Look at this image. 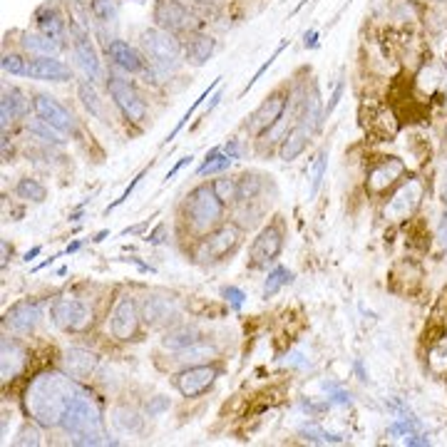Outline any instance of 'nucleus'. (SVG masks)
I'll list each match as a JSON object with an SVG mask.
<instances>
[{
  "instance_id": "052dcab7",
  "label": "nucleus",
  "mask_w": 447,
  "mask_h": 447,
  "mask_svg": "<svg viewBox=\"0 0 447 447\" xmlns=\"http://www.w3.org/2000/svg\"><path fill=\"white\" fill-rule=\"evenodd\" d=\"M40 251H43V249H40V246H35V249H30V251H28V254H25V261H28V263H30V261H33V258H35V256H38V254H40Z\"/></svg>"
},
{
  "instance_id": "c9c22d12",
  "label": "nucleus",
  "mask_w": 447,
  "mask_h": 447,
  "mask_svg": "<svg viewBox=\"0 0 447 447\" xmlns=\"http://www.w3.org/2000/svg\"><path fill=\"white\" fill-rule=\"evenodd\" d=\"M78 92H80V100H82V105L87 107L95 117H100L102 115V105H100V95H97L95 85L89 82V80H80L78 82Z\"/></svg>"
},
{
  "instance_id": "2f4dec72",
  "label": "nucleus",
  "mask_w": 447,
  "mask_h": 447,
  "mask_svg": "<svg viewBox=\"0 0 447 447\" xmlns=\"http://www.w3.org/2000/svg\"><path fill=\"white\" fill-rule=\"evenodd\" d=\"M15 194L20 196V199H25V201H33V204H43L45 196H47V191H45V186L40 184L38 179L25 177V179H20V182H17Z\"/></svg>"
},
{
  "instance_id": "0e129e2a",
  "label": "nucleus",
  "mask_w": 447,
  "mask_h": 447,
  "mask_svg": "<svg viewBox=\"0 0 447 447\" xmlns=\"http://www.w3.org/2000/svg\"><path fill=\"white\" fill-rule=\"evenodd\" d=\"M107 234H110V231H100V234H97L92 241H95V244H100V241H105V236H107Z\"/></svg>"
},
{
  "instance_id": "4468645a",
  "label": "nucleus",
  "mask_w": 447,
  "mask_h": 447,
  "mask_svg": "<svg viewBox=\"0 0 447 447\" xmlns=\"http://www.w3.org/2000/svg\"><path fill=\"white\" fill-rule=\"evenodd\" d=\"M28 78L43 80V82H67L73 78V70L57 57H35L28 67Z\"/></svg>"
},
{
  "instance_id": "de8ad7c7",
  "label": "nucleus",
  "mask_w": 447,
  "mask_h": 447,
  "mask_svg": "<svg viewBox=\"0 0 447 447\" xmlns=\"http://www.w3.org/2000/svg\"><path fill=\"white\" fill-rule=\"evenodd\" d=\"M325 393H328V405H351V393L341 390L338 386H325Z\"/></svg>"
},
{
  "instance_id": "f03ea898",
  "label": "nucleus",
  "mask_w": 447,
  "mask_h": 447,
  "mask_svg": "<svg viewBox=\"0 0 447 447\" xmlns=\"http://www.w3.org/2000/svg\"><path fill=\"white\" fill-rule=\"evenodd\" d=\"M60 427L73 437L75 445H117V442L105 440V425H102L100 410L85 390H80L75 400L70 402Z\"/></svg>"
},
{
  "instance_id": "cd10ccee",
  "label": "nucleus",
  "mask_w": 447,
  "mask_h": 447,
  "mask_svg": "<svg viewBox=\"0 0 447 447\" xmlns=\"http://www.w3.org/2000/svg\"><path fill=\"white\" fill-rule=\"evenodd\" d=\"M229 167H231V156L224 154L221 147H214V149L207 152V156H204V164L196 169V174H199V177H207V174L226 172Z\"/></svg>"
},
{
  "instance_id": "8fccbe9b",
  "label": "nucleus",
  "mask_w": 447,
  "mask_h": 447,
  "mask_svg": "<svg viewBox=\"0 0 447 447\" xmlns=\"http://www.w3.org/2000/svg\"><path fill=\"white\" fill-rule=\"evenodd\" d=\"M145 174H147V172H140V174H137V177H134V179H132V184H129V186H127V189H124V191H122V196H119V199H117V201H115V204H110V207H107V214H110V212H112V209H117V207H119V204H124V201H127V199H129V196H132V191H134V189H137V186H140V182H142V179H145Z\"/></svg>"
},
{
  "instance_id": "69168bd1",
  "label": "nucleus",
  "mask_w": 447,
  "mask_h": 447,
  "mask_svg": "<svg viewBox=\"0 0 447 447\" xmlns=\"http://www.w3.org/2000/svg\"><path fill=\"white\" fill-rule=\"evenodd\" d=\"M6 261H8V244L3 241V266H6Z\"/></svg>"
},
{
  "instance_id": "7c9ffc66",
  "label": "nucleus",
  "mask_w": 447,
  "mask_h": 447,
  "mask_svg": "<svg viewBox=\"0 0 447 447\" xmlns=\"http://www.w3.org/2000/svg\"><path fill=\"white\" fill-rule=\"evenodd\" d=\"M28 132L35 134L38 140L47 142V145H65V137L57 127H52L50 122H45V119H30L28 122Z\"/></svg>"
},
{
  "instance_id": "09e8293b",
  "label": "nucleus",
  "mask_w": 447,
  "mask_h": 447,
  "mask_svg": "<svg viewBox=\"0 0 447 447\" xmlns=\"http://www.w3.org/2000/svg\"><path fill=\"white\" fill-rule=\"evenodd\" d=\"M221 296L226 298L234 308H241L246 303V293L241 288H236V286H226V288L221 291Z\"/></svg>"
},
{
  "instance_id": "37998d69",
  "label": "nucleus",
  "mask_w": 447,
  "mask_h": 447,
  "mask_svg": "<svg viewBox=\"0 0 447 447\" xmlns=\"http://www.w3.org/2000/svg\"><path fill=\"white\" fill-rule=\"evenodd\" d=\"M427 363H430V368L435 370V373H445V370H447V343L432 348L430 358H427Z\"/></svg>"
},
{
  "instance_id": "20e7f679",
  "label": "nucleus",
  "mask_w": 447,
  "mask_h": 447,
  "mask_svg": "<svg viewBox=\"0 0 447 447\" xmlns=\"http://www.w3.org/2000/svg\"><path fill=\"white\" fill-rule=\"evenodd\" d=\"M142 45H145L147 57L152 60V65L162 73H174L179 67V43L172 38L169 30L149 28L142 33Z\"/></svg>"
},
{
  "instance_id": "bb28decb",
  "label": "nucleus",
  "mask_w": 447,
  "mask_h": 447,
  "mask_svg": "<svg viewBox=\"0 0 447 447\" xmlns=\"http://www.w3.org/2000/svg\"><path fill=\"white\" fill-rule=\"evenodd\" d=\"M194 343H199V333H196L194 328H186V325L169 330L162 338V346L167 348V351H186V348L194 346Z\"/></svg>"
},
{
  "instance_id": "f8f14e48",
  "label": "nucleus",
  "mask_w": 447,
  "mask_h": 447,
  "mask_svg": "<svg viewBox=\"0 0 447 447\" xmlns=\"http://www.w3.org/2000/svg\"><path fill=\"white\" fill-rule=\"evenodd\" d=\"M33 107H35V112H38L40 119L50 122L52 127H57L60 132H75V117L55 100V97L35 95Z\"/></svg>"
},
{
  "instance_id": "f3484780",
  "label": "nucleus",
  "mask_w": 447,
  "mask_h": 447,
  "mask_svg": "<svg viewBox=\"0 0 447 447\" xmlns=\"http://www.w3.org/2000/svg\"><path fill=\"white\" fill-rule=\"evenodd\" d=\"M177 316V303L169 296H147L142 303V318L152 325L169 323Z\"/></svg>"
},
{
  "instance_id": "5fc2aeb1",
  "label": "nucleus",
  "mask_w": 447,
  "mask_h": 447,
  "mask_svg": "<svg viewBox=\"0 0 447 447\" xmlns=\"http://www.w3.org/2000/svg\"><path fill=\"white\" fill-rule=\"evenodd\" d=\"M186 162H191V156H182V159H179V162L174 164V167L167 172V177H164V182H172V179L177 177V172H179V169H182V167H184Z\"/></svg>"
},
{
  "instance_id": "7ed1b4c3",
  "label": "nucleus",
  "mask_w": 447,
  "mask_h": 447,
  "mask_svg": "<svg viewBox=\"0 0 447 447\" xmlns=\"http://www.w3.org/2000/svg\"><path fill=\"white\" fill-rule=\"evenodd\" d=\"M221 212H224V201L219 199V194L214 191V184H199L186 196V219H189L194 231L204 234V231L214 229L219 224V219H221Z\"/></svg>"
},
{
  "instance_id": "4be33fe9",
  "label": "nucleus",
  "mask_w": 447,
  "mask_h": 447,
  "mask_svg": "<svg viewBox=\"0 0 447 447\" xmlns=\"http://www.w3.org/2000/svg\"><path fill=\"white\" fill-rule=\"evenodd\" d=\"M107 52H110V57L115 60V65L127 70V73H142V70H145L142 55L134 50L129 43H124V40H112V43L107 45Z\"/></svg>"
},
{
  "instance_id": "9d476101",
  "label": "nucleus",
  "mask_w": 447,
  "mask_h": 447,
  "mask_svg": "<svg viewBox=\"0 0 447 447\" xmlns=\"http://www.w3.org/2000/svg\"><path fill=\"white\" fill-rule=\"evenodd\" d=\"M217 378H219V368H214V365H207V363L189 365V368L177 375V390L184 397H196L204 390H209Z\"/></svg>"
},
{
  "instance_id": "aec40b11",
  "label": "nucleus",
  "mask_w": 447,
  "mask_h": 447,
  "mask_svg": "<svg viewBox=\"0 0 447 447\" xmlns=\"http://www.w3.org/2000/svg\"><path fill=\"white\" fill-rule=\"evenodd\" d=\"M65 370L67 375H73L75 380H85L95 373L97 368V356L92 351H85V348H70L65 353Z\"/></svg>"
},
{
  "instance_id": "5701e85b",
  "label": "nucleus",
  "mask_w": 447,
  "mask_h": 447,
  "mask_svg": "<svg viewBox=\"0 0 447 447\" xmlns=\"http://www.w3.org/2000/svg\"><path fill=\"white\" fill-rule=\"evenodd\" d=\"M308 134H311V129H308L303 122L296 124V127H291L288 132H286V137L281 140V147H279V156L284 162H293L296 156L303 154V149H306V145H308Z\"/></svg>"
},
{
  "instance_id": "6ab92c4d",
  "label": "nucleus",
  "mask_w": 447,
  "mask_h": 447,
  "mask_svg": "<svg viewBox=\"0 0 447 447\" xmlns=\"http://www.w3.org/2000/svg\"><path fill=\"white\" fill-rule=\"evenodd\" d=\"M405 172V164L400 159H386V162H380L378 167L370 169L368 174V189L370 191H386L390 184H395L397 179L402 177Z\"/></svg>"
},
{
  "instance_id": "774afa93",
  "label": "nucleus",
  "mask_w": 447,
  "mask_h": 447,
  "mask_svg": "<svg viewBox=\"0 0 447 447\" xmlns=\"http://www.w3.org/2000/svg\"><path fill=\"white\" fill-rule=\"evenodd\" d=\"M445 97H447V89H445Z\"/></svg>"
},
{
  "instance_id": "473e14b6",
  "label": "nucleus",
  "mask_w": 447,
  "mask_h": 447,
  "mask_svg": "<svg viewBox=\"0 0 447 447\" xmlns=\"http://www.w3.org/2000/svg\"><path fill=\"white\" fill-rule=\"evenodd\" d=\"M293 281V274H291L288 268L286 266H276L271 274H268V279H266V284H263V298H271V296H276L281 288H284L286 284H291Z\"/></svg>"
},
{
  "instance_id": "0eeeda50",
  "label": "nucleus",
  "mask_w": 447,
  "mask_h": 447,
  "mask_svg": "<svg viewBox=\"0 0 447 447\" xmlns=\"http://www.w3.org/2000/svg\"><path fill=\"white\" fill-rule=\"evenodd\" d=\"M107 89H110L115 105L119 107V112H122L129 122H145L147 105L140 97V92H137L127 80L117 78V75H110V78H107Z\"/></svg>"
},
{
  "instance_id": "a19ab883",
  "label": "nucleus",
  "mask_w": 447,
  "mask_h": 447,
  "mask_svg": "<svg viewBox=\"0 0 447 447\" xmlns=\"http://www.w3.org/2000/svg\"><path fill=\"white\" fill-rule=\"evenodd\" d=\"M286 45H288V40H281V45H279V47H276V50H274V55L268 57V60H266V62H263V65H261V67H258L256 73H254V78H251V80H249V82H246V87H244V89H241V97H244V95H246V92H249V89H251V87H254V85H256V82H258V80H261V75H263V73H266L268 67L274 65V60H276V57H279V55H281V52H284V50H286Z\"/></svg>"
},
{
  "instance_id": "49530a36",
  "label": "nucleus",
  "mask_w": 447,
  "mask_h": 447,
  "mask_svg": "<svg viewBox=\"0 0 447 447\" xmlns=\"http://www.w3.org/2000/svg\"><path fill=\"white\" fill-rule=\"evenodd\" d=\"M40 430L35 427V425H22V430L17 432V437H15V445H20V447H25V445H40Z\"/></svg>"
},
{
  "instance_id": "a878e982",
  "label": "nucleus",
  "mask_w": 447,
  "mask_h": 447,
  "mask_svg": "<svg viewBox=\"0 0 447 447\" xmlns=\"http://www.w3.org/2000/svg\"><path fill=\"white\" fill-rule=\"evenodd\" d=\"M214 47H217L214 38H209V35H194V38L189 40V45H186V60H189L191 65H204V62L212 57Z\"/></svg>"
},
{
  "instance_id": "603ef678",
  "label": "nucleus",
  "mask_w": 447,
  "mask_h": 447,
  "mask_svg": "<svg viewBox=\"0 0 447 447\" xmlns=\"http://www.w3.org/2000/svg\"><path fill=\"white\" fill-rule=\"evenodd\" d=\"M167 408H169V400L159 395V397H154L149 405H147V415H149V418H156V415H162Z\"/></svg>"
},
{
  "instance_id": "6e6552de",
  "label": "nucleus",
  "mask_w": 447,
  "mask_h": 447,
  "mask_svg": "<svg viewBox=\"0 0 447 447\" xmlns=\"http://www.w3.org/2000/svg\"><path fill=\"white\" fill-rule=\"evenodd\" d=\"M140 311L132 296H119L110 313V330L117 341H129L140 328Z\"/></svg>"
},
{
  "instance_id": "c85d7f7f",
  "label": "nucleus",
  "mask_w": 447,
  "mask_h": 447,
  "mask_svg": "<svg viewBox=\"0 0 447 447\" xmlns=\"http://www.w3.org/2000/svg\"><path fill=\"white\" fill-rule=\"evenodd\" d=\"M212 358H217V348L207 346V343H194V346H189L186 351H179L177 360L184 365H201L207 363V360H212Z\"/></svg>"
},
{
  "instance_id": "4c0bfd02",
  "label": "nucleus",
  "mask_w": 447,
  "mask_h": 447,
  "mask_svg": "<svg viewBox=\"0 0 447 447\" xmlns=\"http://www.w3.org/2000/svg\"><path fill=\"white\" fill-rule=\"evenodd\" d=\"M38 25H40V33H43V35H50V38H55V40L62 38V33H65L62 17L57 15L55 10H52V13H40Z\"/></svg>"
},
{
  "instance_id": "f257e3e1",
  "label": "nucleus",
  "mask_w": 447,
  "mask_h": 447,
  "mask_svg": "<svg viewBox=\"0 0 447 447\" xmlns=\"http://www.w3.org/2000/svg\"><path fill=\"white\" fill-rule=\"evenodd\" d=\"M78 393L80 388L73 383V375L45 370L38 378H33L22 402H25V410L35 423L43 425V427H55L62 423L70 402L75 400Z\"/></svg>"
},
{
  "instance_id": "ea45409f",
  "label": "nucleus",
  "mask_w": 447,
  "mask_h": 447,
  "mask_svg": "<svg viewBox=\"0 0 447 447\" xmlns=\"http://www.w3.org/2000/svg\"><path fill=\"white\" fill-rule=\"evenodd\" d=\"M92 13H95L97 20L115 22V17H117V3L115 0H92Z\"/></svg>"
},
{
  "instance_id": "9b49d317",
  "label": "nucleus",
  "mask_w": 447,
  "mask_h": 447,
  "mask_svg": "<svg viewBox=\"0 0 447 447\" xmlns=\"http://www.w3.org/2000/svg\"><path fill=\"white\" fill-rule=\"evenodd\" d=\"M236 246H239V229L231 226V224H224V226H219L217 231H212L204 239V244H201V258L219 261V258L234 251Z\"/></svg>"
},
{
  "instance_id": "dca6fc26",
  "label": "nucleus",
  "mask_w": 447,
  "mask_h": 447,
  "mask_svg": "<svg viewBox=\"0 0 447 447\" xmlns=\"http://www.w3.org/2000/svg\"><path fill=\"white\" fill-rule=\"evenodd\" d=\"M154 20L159 28L174 33V30H182L189 25V13L179 6V3H174V0H156Z\"/></svg>"
},
{
  "instance_id": "1a4fd4ad",
  "label": "nucleus",
  "mask_w": 447,
  "mask_h": 447,
  "mask_svg": "<svg viewBox=\"0 0 447 447\" xmlns=\"http://www.w3.org/2000/svg\"><path fill=\"white\" fill-rule=\"evenodd\" d=\"M286 100H288V97H286L284 92H274V95H268L266 100L254 110V115L249 117V122H246V129H249L251 134L268 132V129L274 127V124L284 117Z\"/></svg>"
},
{
  "instance_id": "b1692460",
  "label": "nucleus",
  "mask_w": 447,
  "mask_h": 447,
  "mask_svg": "<svg viewBox=\"0 0 447 447\" xmlns=\"http://www.w3.org/2000/svg\"><path fill=\"white\" fill-rule=\"evenodd\" d=\"M22 47L28 52H35L38 57H55L57 52H60V45H57L55 38H50V35H35V33H28L22 35Z\"/></svg>"
},
{
  "instance_id": "58836bf2",
  "label": "nucleus",
  "mask_w": 447,
  "mask_h": 447,
  "mask_svg": "<svg viewBox=\"0 0 447 447\" xmlns=\"http://www.w3.org/2000/svg\"><path fill=\"white\" fill-rule=\"evenodd\" d=\"M214 191L219 194V199L224 201V204H231V201L239 199V182H234V179H217L214 182Z\"/></svg>"
},
{
  "instance_id": "bf43d9fd",
  "label": "nucleus",
  "mask_w": 447,
  "mask_h": 447,
  "mask_svg": "<svg viewBox=\"0 0 447 447\" xmlns=\"http://www.w3.org/2000/svg\"><path fill=\"white\" fill-rule=\"evenodd\" d=\"M437 236H440L442 246H445V249H447V214H445V219H442V224H440V231H437Z\"/></svg>"
},
{
  "instance_id": "e433bc0d",
  "label": "nucleus",
  "mask_w": 447,
  "mask_h": 447,
  "mask_svg": "<svg viewBox=\"0 0 447 447\" xmlns=\"http://www.w3.org/2000/svg\"><path fill=\"white\" fill-rule=\"evenodd\" d=\"M325 164H328V152H321L316 156V162L311 167V184H308V199L318 194L321 184H323V177H325Z\"/></svg>"
},
{
  "instance_id": "338daca9",
  "label": "nucleus",
  "mask_w": 447,
  "mask_h": 447,
  "mask_svg": "<svg viewBox=\"0 0 447 447\" xmlns=\"http://www.w3.org/2000/svg\"><path fill=\"white\" fill-rule=\"evenodd\" d=\"M445 201H447V174H445Z\"/></svg>"
},
{
  "instance_id": "39448f33",
  "label": "nucleus",
  "mask_w": 447,
  "mask_h": 447,
  "mask_svg": "<svg viewBox=\"0 0 447 447\" xmlns=\"http://www.w3.org/2000/svg\"><path fill=\"white\" fill-rule=\"evenodd\" d=\"M50 318L60 330L67 333H80L92 323V308L75 296L55 298L50 306Z\"/></svg>"
},
{
  "instance_id": "a211bd4d",
  "label": "nucleus",
  "mask_w": 447,
  "mask_h": 447,
  "mask_svg": "<svg viewBox=\"0 0 447 447\" xmlns=\"http://www.w3.org/2000/svg\"><path fill=\"white\" fill-rule=\"evenodd\" d=\"M25 365V351L20 348L17 341H10V338H3L0 343V375H3V383L13 380Z\"/></svg>"
},
{
  "instance_id": "393cba45",
  "label": "nucleus",
  "mask_w": 447,
  "mask_h": 447,
  "mask_svg": "<svg viewBox=\"0 0 447 447\" xmlns=\"http://www.w3.org/2000/svg\"><path fill=\"white\" fill-rule=\"evenodd\" d=\"M110 420L119 432H140L142 430L140 413L134 408H129V405H117V408L112 410Z\"/></svg>"
},
{
  "instance_id": "f704fd0d",
  "label": "nucleus",
  "mask_w": 447,
  "mask_h": 447,
  "mask_svg": "<svg viewBox=\"0 0 447 447\" xmlns=\"http://www.w3.org/2000/svg\"><path fill=\"white\" fill-rule=\"evenodd\" d=\"M301 437L308 442H318V445H341L343 435H333V432H325L323 427H318V425H306V427H301Z\"/></svg>"
},
{
  "instance_id": "a18cd8bd",
  "label": "nucleus",
  "mask_w": 447,
  "mask_h": 447,
  "mask_svg": "<svg viewBox=\"0 0 447 447\" xmlns=\"http://www.w3.org/2000/svg\"><path fill=\"white\" fill-rule=\"evenodd\" d=\"M3 95L8 97V100H10V107L13 110H15V115L17 117H20V115H25V112H28V100H25V95H22L20 89L17 87H10V89H3Z\"/></svg>"
},
{
  "instance_id": "72a5a7b5",
  "label": "nucleus",
  "mask_w": 447,
  "mask_h": 447,
  "mask_svg": "<svg viewBox=\"0 0 447 447\" xmlns=\"http://www.w3.org/2000/svg\"><path fill=\"white\" fill-rule=\"evenodd\" d=\"M219 85H221V78H217V80H214V82H212V85H209V87H207V89H204V92H201V95H199V100H194V105H191V107H189V110H186V112H184V117L179 119V122H177V127H174V129H172V132H169V134H167V140H164V142H172V140H174V137H177V134H179V132H182V129H184V127H186V122H189V119H191V115H194V112H196V110H199V107H201V105H204V100H209V95H212V92H214V89H217V87H219Z\"/></svg>"
},
{
  "instance_id": "864d4df0",
  "label": "nucleus",
  "mask_w": 447,
  "mask_h": 447,
  "mask_svg": "<svg viewBox=\"0 0 447 447\" xmlns=\"http://www.w3.org/2000/svg\"><path fill=\"white\" fill-rule=\"evenodd\" d=\"M341 95H343V82H338V87H335V92H333V95H330L328 107H325V115H330V112L335 110V105L341 102Z\"/></svg>"
},
{
  "instance_id": "6e6d98bb",
  "label": "nucleus",
  "mask_w": 447,
  "mask_h": 447,
  "mask_svg": "<svg viewBox=\"0 0 447 447\" xmlns=\"http://www.w3.org/2000/svg\"><path fill=\"white\" fill-rule=\"evenodd\" d=\"M221 149H224V154H229L231 159H239V145H236L234 140H229V142H226V145H224Z\"/></svg>"
},
{
  "instance_id": "13d9d810",
  "label": "nucleus",
  "mask_w": 447,
  "mask_h": 447,
  "mask_svg": "<svg viewBox=\"0 0 447 447\" xmlns=\"http://www.w3.org/2000/svg\"><path fill=\"white\" fill-rule=\"evenodd\" d=\"M316 40H318V33H316V30H308V33L303 35V45H306V47H313Z\"/></svg>"
},
{
  "instance_id": "2eb2a0df",
  "label": "nucleus",
  "mask_w": 447,
  "mask_h": 447,
  "mask_svg": "<svg viewBox=\"0 0 447 447\" xmlns=\"http://www.w3.org/2000/svg\"><path fill=\"white\" fill-rule=\"evenodd\" d=\"M73 45H75V57L80 60L85 73L89 75V80H100L102 65H100V57H97V50H95V45H92V40H89V35L85 33V30L75 28Z\"/></svg>"
},
{
  "instance_id": "4d7b16f0",
  "label": "nucleus",
  "mask_w": 447,
  "mask_h": 447,
  "mask_svg": "<svg viewBox=\"0 0 447 447\" xmlns=\"http://www.w3.org/2000/svg\"><path fill=\"white\" fill-rule=\"evenodd\" d=\"M164 241V226H156L154 234H149V244H162Z\"/></svg>"
},
{
  "instance_id": "ddd939ff",
  "label": "nucleus",
  "mask_w": 447,
  "mask_h": 447,
  "mask_svg": "<svg viewBox=\"0 0 447 447\" xmlns=\"http://www.w3.org/2000/svg\"><path fill=\"white\" fill-rule=\"evenodd\" d=\"M281 246H284V234H281V229L276 226V224L266 226V229H263L251 244L254 266H263V263L274 261V258L281 254Z\"/></svg>"
},
{
  "instance_id": "e2e57ef3",
  "label": "nucleus",
  "mask_w": 447,
  "mask_h": 447,
  "mask_svg": "<svg viewBox=\"0 0 447 447\" xmlns=\"http://www.w3.org/2000/svg\"><path fill=\"white\" fill-rule=\"evenodd\" d=\"M78 249H80V241H75V244H70V246H67V249H65V254H75V251H78Z\"/></svg>"
},
{
  "instance_id": "3c124183",
  "label": "nucleus",
  "mask_w": 447,
  "mask_h": 447,
  "mask_svg": "<svg viewBox=\"0 0 447 447\" xmlns=\"http://www.w3.org/2000/svg\"><path fill=\"white\" fill-rule=\"evenodd\" d=\"M0 124H3V129H8V124H13V119L17 117L15 115V110L10 107V100H8L6 95H3V102H0Z\"/></svg>"
},
{
  "instance_id": "79ce46f5",
  "label": "nucleus",
  "mask_w": 447,
  "mask_h": 447,
  "mask_svg": "<svg viewBox=\"0 0 447 447\" xmlns=\"http://www.w3.org/2000/svg\"><path fill=\"white\" fill-rule=\"evenodd\" d=\"M28 67L25 65V60H22L20 55H15V52H6L3 55V70L10 75H28Z\"/></svg>"
},
{
  "instance_id": "c756f323",
  "label": "nucleus",
  "mask_w": 447,
  "mask_h": 447,
  "mask_svg": "<svg viewBox=\"0 0 447 447\" xmlns=\"http://www.w3.org/2000/svg\"><path fill=\"white\" fill-rule=\"evenodd\" d=\"M323 115H325V107H321L318 87H313L306 95V115H303V124L313 132V129L321 127V117H323Z\"/></svg>"
},
{
  "instance_id": "680f3d73",
  "label": "nucleus",
  "mask_w": 447,
  "mask_h": 447,
  "mask_svg": "<svg viewBox=\"0 0 447 447\" xmlns=\"http://www.w3.org/2000/svg\"><path fill=\"white\" fill-rule=\"evenodd\" d=\"M219 102H221V92H217V95H212V102H209V107H207V112H212L214 107L219 105Z\"/></svg>"
},
{
  "instance_id": "c03bdc74",
  "label": "nucleus",
  "mask_w": 447,
  "mask_h": 447,
  "mask_svg": "<svg viewBox=\"0 0 447 447\" xmlns=\"http://www.w3.org/2000/svg\"><path fill=\"white\" fill-rule=\"evenodd\" d=\"M258 189H261V182L256 177L246 174V177L239 179V199H254L258 194Z\"/></svg>"
},
{
  "instance_id": "423d86ee",
  "label": "nucleus",
  "mask_w": 447,
  "mask_h": 447,
  "mask_svg": "<svg viewBox=\"0 0 447 447\" xmlns=\"http://www.w3.org/2000/svg\"><path fill=\"white\" fill-rule=\"evenodd\" d=\"M423 191H425V186L420 179H408V182H402V184L395 189V194L388 199L386 209H383L388 221H405V219L413 217V214L418 212L420 201H423Z\"/></svg>"
},
{
  "instance_id": "412c9836",
  "label": "nucleus",
  "mask_w": 447,
  "mask_h": 447,
  "mask_svg": "<svg viewBox=\"0 0 447 447\" xmlns=\"http://www.w3.org/2000/svg\"><path fill=\"white\" fill-rule=\"evenodd\" d=\"M40 318H43V313H40L38 303H17L15 308H10L6 323L10 325L15 333H30V330L40 323Z\"/></svg>"
}]
</instances>
